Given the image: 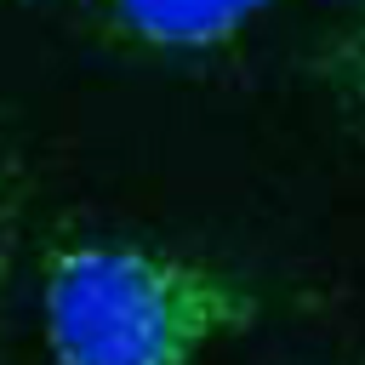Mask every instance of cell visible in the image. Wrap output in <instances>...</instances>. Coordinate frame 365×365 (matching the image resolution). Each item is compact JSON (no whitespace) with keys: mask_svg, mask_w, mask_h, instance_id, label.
<instances>
[{"mask_svg":"<svg viewBox=\"0 0 365 365\" xmlns=\"http://www.w3.org/2000/svg\"><path fill=\"white\" fill-rule=\"evenodd\" d=\"M274 0H86L97 29L120 46L160 51V57H194L234 46Z\"/></svg>","mask_w":365,"mask_h":365,"instance_id":"2","label":"cell"},{"mask_svg":"<svg viewBox=\"0 0 365 365\" xmlns=\"http://www.w3.org/2000/svg\"><path fill=\"white\" fill-rule=\"evenodd\" d=\"M314 68H319L331 103L342 108V120H354L365 131V0H342Z\"/></svg>","mask_w":365,"mask_h":365,"instance_id":"3","label":"cell"},{"mask_svg":"<svg viewBox=\"0 0 365 365\" xmlns=\"http://www.w3.org/2000/svg\"><path fill=\"white\" fill-rule=\"evenodd\" d=\"M40 325L57 365H194L262 319L234 268L103 234H68L40 268Z\"/></svg>","mask_w":365,"mask_h":365,"instance_id":"1","label":"cell"},{"mask_svg":"<svg viewBox=\"0 0 365 365\" xmlns=\"http://www.w3.org/2000/svg\"><path fill=\"white\" fill-rule=\"evenodd\" d=\"M17 222H23V160L0 137V302H6L11 257H17Z\"/></svg>","mask_w":365,"mask_h":365,"instance_id":"4","label":"cell"}]
</instances>
